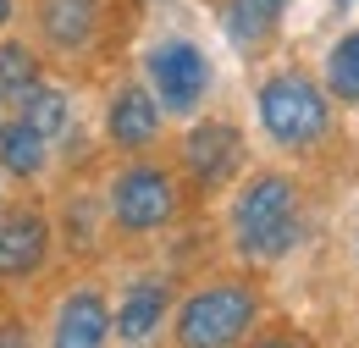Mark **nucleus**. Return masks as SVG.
Returning <instances> with one entry per match:
<instances>
[{
  "label": "nucleus",
  "instance_id": "obj_1",
  "mask_svg": "<svg viewBox=\"0 0 359 348\" xmlns=\"http://www.w3.org/2000/svg\"><path fill=\"white\" fill-rule=\"evenodd\" d=\"M304 232H310V188L299 166L266 161L232 177L222 199V243L243 271L287 260L304 243Z\"/></svg>",
  "mask_w": 359,
  "mask_h": 348
},
{
  "label": "nucleus",
  "instance_id": "obj_2",
  "mask_svg": "<svg viewBox=\"0 0 359 348\" xmlns=\"http://www.w3.org/2000/svg\"><path fill=\"white\" fill-rule=\"evenodd\" d=\"M94 199H100V221H105L111 243H155L188 210V188L161 149L155 155H116L111 172L100 177Z\"/></svg>",
  "mask_w": 359,
  "mask_h": 348
},
{
  "label": "nucleus",
  "instance_id": "obj_3",
  "mask_svg": "<svg viewBox=\"0 0 359 348\" xmlns=\"http://www.w3.org/2000/svg\"><path fill=\"white\" fill-rule=\"evenodd\" d=\"M266 321H271V299L243 265L238 271H210V276L177 288L161 343L166 348H243Z\"/></svg>",
  "mask_w": 359,
  "mask_h": 348
},
{
  "label": "nucleus",
  "instance_id": "obj_4",
  "mask_svg": "<svg viewBox=\"0 0 359 348\" xmlns=\"http://www.w3.org/2000/svg\"><path fill=\"white\" fill-rule=\"evenodd\" d=\"M337 122V105L326 100V88L310 67H276L255 83V128L276 155L304 161L315 155Z\"/></svg>",
  "mask_w": 359,
  "mask_h": 348
},
{
  "label": "nucleus",
  "instance_id": "obj_5",
  "mask_svg": "<svg viewBox=\"0 0 359 348\" xmlns=\"http://www.w3.org/2000/svg\"><path fill=\"white\" fill-rule=\"evenodd\" d=\"M138 83L155 94V105L166 111V122H194L210 111L216 94V55L182 28H161L138 44Z\"/></svg>",
  "mask_w": 359,
  "mask_h": 348
},
{
  "label": "nucleus",
  "instance_id": "obj_6",
  "mask_svg": "<svg viewBox=\"0 0 359 348\" xmlns=\"http://www.w3.org/2000/svg\"><path fill=\"white\" fill-rule=\"evenodd\" d=\"M105 293H111V348H155L166 337V315L177 299V276L166 265H122L116 282H105Z\"/></svg>",
  "mask_w": 359,
  "mask_h": 348
},
{
  "label": "nucleus",
  "instance_id": "obj_7",
  "mask_svg": "<svg viewBox=\"0 0 359 348\" xmlns=\"http://www.w3.org/2000/svg\"><path fill=\"white\" fill-rule=\"evenodd\" d=\"M34 343L39 348H111V293H105V276L72 271L45 299L39 321H34Z\"/></svg>",
  "mask_w": 359,
  "mask_h": 348
},
{
  "label": "nucleus",
  "instance_id": "obj_8",
  "mask_svg": "<svg viewBox=\"0 0 359 348\" xmlns=\"http://www.w3.org/2000/svg\"><path fill=\"white\" fill-rule=\"evenodd\" d=\"M172 166H177V177H182L188 194H226L232 177L249 166V138H243L238 122L205 111V116L182 122V138H177Z\"/></svg>",
  "mask_w": 359,
  "mask_h": 348
},
{
  "label": "nucleus",
  "instance_id": "obj_9",
  "mask_svg": "<svg viewBox=\"0 0 359 348\" xmlns=\"http://www.w3.org/2000/svg\"><path fill=\"white\" fill-rule=\"evenodd\" d=\"M55 221L45 205H28V199H11L0 210V288L6 293H22L34 282H45V271L55 265Z\"/></svg>",
  "mask_w": 359,
  "mask_h": 348
},
{
  "label": "nucleus",
  "instance_id": "obj_10",
  "mask_svg": "<svg viewBox=\"0 0 359 348\" xmlns=\"http://www.w3.org/2000/svg\"><path fill=\"white\" fill-rule=\"evenodd\" d=\"M105 0H28L22 6V17H28V39L39 44V55L45 61H61V67H72V61H89L100 39H105Z\"/></svg>",
  "mask_w": 359,
  "mask_h": 348
},
{
  "label": "nucleus",
  "instance_id": "obj_11",
  "mask_svg": "<svg viewBox=\"0 0 359 348\" xmlns=\"http://www.w3.org/2000/svg\"><path fill=\"white\" fill-rule=\"evenodd\" d=\"M166 111L155 105V94L138 83V78H122L111 83L105 105H100V133L111 144V155H155L166 144Z\"/></svg>",
  "mask_w": 359,
  "mask_h": 348
},
{
  "label": "nucleus",
  "instance_id": "obj_12",
  "mask_svg": "<svg viewBox=\"0 0 359 348\" xmlns=\"http://www.w3.org/2000/svg\"><path fill=\"white\" fill-rule=\"evenodd\" d=\"M6 111H11V116H22V122L39 133L55 155L78 138V94L61 83V78H50V72L39 78V83H28L11 105H6Z\"/></svg>",
  "mask_w": 359,
  "mask_h": 348
},
{
  "label": "nucleus",
  "instance_id": "obj_13",
  "mask_svg": "<svg viewBox=\"0 0 359 348\" xmlns=\"http://www.w3.org/2000/svg\"><path fill=\"white\" fill-rule=\"evenodd\" d=\"M293 0H222V39L238 55H260L287 28Z\"/></svg>",
  "mask_w": 359,
  "mask_h": 348
},
{
  "label": "nucleus",
  "instance_id": "obj_14",
  "mask_svg": "<svg viewBox=\"0 0 359 348\" xmlns=\"http://www.w3.org/2000/svg\"><path fill=\"white\" fill-rule=\"evenodd\" d=\"M50 172H55V149L22 116L6 111L0 116V177L11 188H39V182H50Z\"/></svg>",
  "mask_w": 359,
  "mask_h": 348
},
{
  "label": "nucleus",
  "instance_id": "obj_15",
  "mask_svg": "<svg viewBox=\"0 0 359 348\" xmlns=\"http://www.w3.org/2000/svg\"><path fill=\"white\" fill-rule=\"evenodd\" d=\"M320 88H326V100L332 105H343V111H359V28H343L337 39L326 44V55H320Z\"/></svg>",
  "mask_w": 359,
  "mask_h": 348
},
{
  "label": "nucleus",
  "instance_id": "obj_16",
  "mask_svg": "<svg viewBox=\"0 0 359 348\" xmlns=\"http://www.w3.org/2000/svg\"><path fill=\"white\" fill-rule=\"evenodd\" d=\"M45 72H50V61L39 55V44L28 39V34H6L0 39V94H6V105L28 83H39Z\"/></svg>",
  "mask_w": 359,
  "mask_h": 348
},
{
  "label": "nucleus",
  "instance_id": "obj_17",
  "mask_svg": "<svg viewBox=\"0 0 359 348\" xmlns=\"http://www.w3.org/2000/svg\"><path fill=\"white\" fill-rule=\"evenodd\" d=\"M243 348H315V343L299 332V326H260Z\"/></svg>",
  "mask_w": 359,
  "mask_h": 348
},
{
  "label": "nucleus",
  "instance_id": "obj_18",
  "mask_svg": "<svg viewBox=\"0 0 359 348\" xmlns=\"http://www.w3.org/2000/svg\"><path fill=\"white\" fill-rule=\"evenodd\" d=\"M0 348H39V343H34V321H22V315H0Z\"/></svg>",
  "mask_w": 359,
  "mask_h": 348
},
{
  "label": "nucleus",
  "instance_id": "obj_19",
  "mask_svg": "<svg viewBox=\"0 0 359 348\" xmlns=\"http://www.w3.org/2000/svg\"><path fill=\"white\" fill-rule=\"evenodd\" d=\"M17 22H22V0H0V39L17 34Z\"/></svg>",
  "mask_w": 359,
  "mask_h": 348
},
{
  "label": "nucleus",
  "instance_id": "obj_20",
  "mask_svg": "<svg viewBox=\"0 0 359 348\" xmlns=\"http://www.w3.org/2000/svg\"><path fill=\"white\" fill-rule=\"evenodd\" d=\"M6 205H11V182L0 177V210H6Z\"/></svg>",
  "mask_w": 359,
  "mask_h": 348
},
{
  "label": "nucleus",
  "instance_id": "obj_21",
  "mask_svg": "<svg viewBox=\"0 0 359 348\" xmlns=\"http://www.w3.org/2000/svg\"><path fill=\"white\" fill-rule=\"evenodd\" d=\"M144 6H172V0H144Z\"/></svg>",
  "mask_w": 359,
  "mask_h": 348
},
{
  "label": "nucleus",
  "instance_id": "obj_22",
  "mask_svg": "<svg viewBox=\"0 0 359 348\" xmlns=\"http://www.w3.org/2000/svg\"><path fill=\"white\" fill-rule=\"evenodd\" d=\"M0 116H6V94H0Z\"/></svg>",
  "mask_w": 359,
  "mask_h": 348
},
{
  "label": "nucleus",
  "instance_id": "obj_23",
  "mask_svg": "<svg viewBox=\"0 0 359 348\" xmlns=\"http://www.w3.org/2000/svg\"><path fill=\"white\" fill-rule=\"evenodd\" d=\"M354 321H359V299H354Z\"/></svg>",
  "mask_w": 359,
  "mask_h": 348
}]
</instances>
